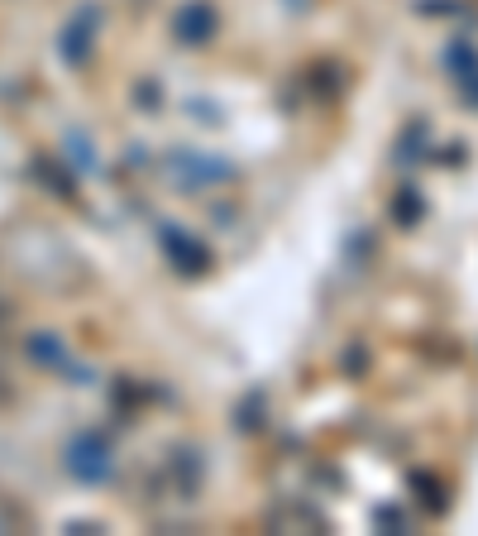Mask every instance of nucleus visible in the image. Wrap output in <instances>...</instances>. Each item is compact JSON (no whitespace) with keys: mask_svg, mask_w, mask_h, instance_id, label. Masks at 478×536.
<instances>
[{"mask_svg":"<svg viewBox=\"0 0 478 536\" xmlns=\"http://www.w3.org/2000/svg\"><path fill=\"white\" fill-rule=\"evenodd\" d=\"M393 215H397V221H402V225H417L421 215H425V201H421V191H417V187H402V191H397V201H393Z\"/></svg>","mask_w":478,"mask_h":536,"instance_id":"7","label":"nucleus"},{"mask_svg":"<svg viewBox=\"0 0 478 536\" xmlns=\"http://www.w3.org/2000/svg\"><path fill=\"white\" fill-rule=\"evenodd\" d=\"M139 101H144V106L153 110V106H158V86H153V82H144V86H139Z\"/></svg>","mask_w":478,"mask_h":536,"instance_id":"10","label":"nucleus"},{"mask_svg":"<svg viewBox=\"0 0 478 536\" xmlns=\"http://www.w3.org/2000/svg\"><path fill=\"white\" fill-rule=\"evenodd\" d=\"M92 20H96V15L86 10V15L68 29V38H62V53H68L72 62H82V58H86V44H92Z\"/></svg>","mask_w":478,"mask_h":536,"instance_id":"6","label":"nucleus"},{"mask_svg":"<svg viewBox=\"0 0 478 536\" xmlns=\"http://www.w3.org/2000/svg\"><path fill=\"white\" fill-rule=\"evenodd\" d=\"M68 469H72L77 479H86V483H106L110 479V451H106V441L77 436L72 451H68Z\"/></svg>","mask_w":478,"mask_h":536,"instance_id":"2","label":"nucleus"},{"mask_svg":"<svg viewBox=\"0 0 478 536\" xmlns=\"http://www.w3.org/2000/svg\"><path fill=\"white\" fill-rule=\"evenodd\" d=\"M167 168L182 173L187 191H197V187H206V183H230V177H235V163H225V158H206V153H191V149L173 153V158H167Z\"/></svg>","mask_w":478,"mask_h":536,"instance_id":"1","label":"nucleus"},{"mask_svg":"<svg viewBox=\"0 0 478 536\" xmlns=\"http://www.w3.org/2000/svg\"><path fill=\"white\" fill-rule=\"evenodd\" d=\"M445 68H450V77L459 82V92H464V101L469 106H478V53L464 38H455V44L445 48Z\"/></svg>","mask_w":478,"mask_h":536,"instance_id":"5","label":"nucleus"},{"mask_svg":"<svg viewBox=\"0 0 478 536\" xmlns=\"http://www.w3.org/2000/svg\"><path fill=\"white\" fill-rule=\"evenodd\" d=\"M173 34L182 38L187 48L206 44V38H215V10L206 5V0H191V5H182L173 15Z\"/></svg>","mask_w":478,"mask_h":536,"instance_id":"4","label":"nucleus"},{"mask_svg":"<svg viewBox=\"0 0 478 536\" xmlns=\"http://www.w3.org/2000/svg\"><path fill=\"white\" fill-rule=\"evenodd\" d=\"M411 483L421 489V503L431 508V513H435V508H445V493H441V483H435L431 475H411Z\"/></svg>","mask_w":478,"mask_h":536,"instance_id":"8","label":"nucleus"},{"mask_svg":"<svg viewBox=\"0 0 478 536\" xmlns=\"http://www.w3.org/2000/svg\"><path fill=\"white\" fill-rule=\"evenodd\" d=\"M378 527H397V532H407V517L397 513V508H378Z\"/></svg>","mask_w":478,"mask_h":536,"instance_id":"9","label":"nucleus"},{"mask_svg":"<svg viewBox=\"0 0 478 536\" xmlns=\"http://www.w3.org/2000/svg\"><path fill=\"white\" fill-rule=\"evenodd\" d=\"M158 235H163V249L173 254V264L182 268V273H206V268H211V249H206L201 240H191L182 225H163Z\"/></svg>","mask_w":478,"mask_h":536,"instance_id":"3","label":"nucleus"}]
</instances>
